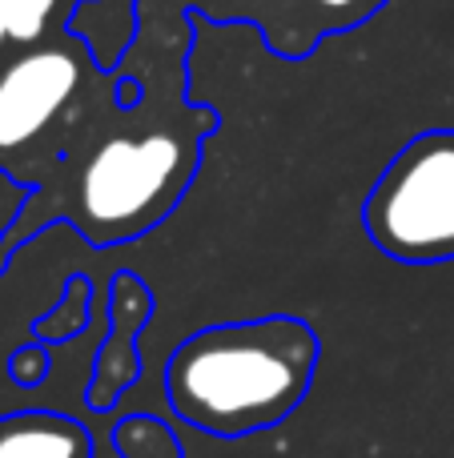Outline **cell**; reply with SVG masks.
<instances>
[{
  "instance_id": "6da1fadb",
  "label": "cell",
  "mask_w": 454,
  "mask_h": 458,
  "mask_svg": "<svg viewBox=\"0 0 454 458\" xmlns=\"http://www.w3.org/2000/svg\"><path fill=\"white\" fill-rule=\"evenodd\" d=\"M318 342L294 318L214 326L169 358L165 390L173 411L198 430L238 438L273 427L302 403Z\"/></svg>"
},
{
  "instance_id": "7a4b0ae2",
  "label": "cell",
  "mask_w": 454,
  "mask_h": 458,
  "mask_svg": "<svg viewBox=\"0 0 454 458\" xmlns=\"http://www.w3.org/2000/svg\"><path fill=\"white\" fill-rule=\"evenodd\" d=\"M209 113H189L177 125L109 133L88 149L77 177V217L93 242H117L169 214L198 165V137Z\"/></svg>"
},
{
  "instance_id": "3957f363",
  "label": "cell",
  "mask_w": 454,
  "mask_h": 458,
  "mask_svg": "<svg viewBox=\"0 0 454 458\" xmlns=\"http://www.w3.org/2000/svg\"><path fill=\"white\" fill-rule=\"evenodd\" d=\"M366 233L399 261L454 258V129L407 141L362 209Z\"/></svg>"
},
{
  "instance_id": "277c9868",
  "label": "cell",
  "mask_w": 454,
  "mask_h": 458,
  "mask_svg": "<svg viewBox=\"0 0 454 458\" xmlns=\"http://www.w3.org/2000/svg\"><path fill=\"white\" fill-rule=\"evenodd\" d=\"M101 72L105 69L77 32L16 48L0 64V153L29 149L32 141H40Z\"/></svg>"
},
{
  "instance_id": "5b68a950",
  "label": "cell",
  "mask_w": 454,
  "mask_h": 458,
  "mask_svg": "<svg viewBox=\"0 0 454 458\" xmlns=\"http://www.w3.org/2000/svg\"><path fill=\"white\" fill-rule=\"evenodd\" d=\"M0 458H88V438L69 419L29 414L0 427Z\"/></svg>"
},
{
  "instance_id": "8992f818",
  "label": "cell",
  "mask_w": 454,
  "mask_h": 458,
  "mask_svg": "<svg viewBox=\"0 0 454 458\" xmlns=\"http://www.w3.org/2000/svg\"><path fill=\"white\" fill-rule=\"evenodd\" d=\"M80 4L85 0H0V21L13 48H29L69 32Z\"/></svg>"
},
{
  "instance_id": "52a82bcc",
  "label": "cell",
  "mask_w": 454,
  "mask_h": 458,
  "mask_svg": "<svg viewBox=\"0 0 454 458\" xmlns=\"http://www.w3.org/2000/svg\"><path fill=\"white\" fill-rule=\"evenodd\" d=\"M383 4L386 0H306V40H310V48H314L322 37L358 29V24H366Z\"/></svg>"
},
{
  "instance_id": "ba28073f",
  "label": "cell",
  "mask_w": 454,
  "mask_h": 458,
  "mask_svg": "<svg viewBox=\"0 0 454 458\" xmlns=\"http://www.w3.org/2000/svg\"><path fill=\"white\" fill-rule=\"evenodd\" d=\"M193 4H198L201 13H209V16H217V21H222V16H225V4H230V0H193Z\"/></svg>"
},
{
  "instance_id": "9c48e42d",
  "label": "cell",
  "mask_w": 454,
  "mask_h": 458,
  "mask_svg": "<svg viewBox=\"0 0 454 458\" xmlns=\"http://www.w3.org/2000/svg\"><path fill=\"white\" fill-rule=\"evenodd\" d=\"M13 48V40H8V32H4V21H0V64H4V53Z\"/></svg>"
}]
</instances>
